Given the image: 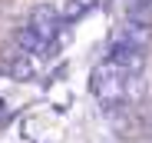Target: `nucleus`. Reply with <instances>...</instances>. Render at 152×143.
<instances>
[{
    "instance_id": "f257e3e1",
    "label": "nucleus",
    "mask_w": 152,
    "mask_h": 143,
    "mask_svg": "<svg viewBox=\"0 0 152 143\" xmlns=\"http://www.w3.org/2000/svg\"><path fill=\"white\" fill-rule=\"evenodd\" d=\"M149 37H152V27H142V23H132V20H126L122 27L116 30L113 43H116V47H126V50H139V53H145V47H149Z\"/></svg>"
},
{
    "instance_id": "f03ea898",
    "label": "nucleus",
    "mask_w": 152,
    "mask_h": 143,
    "mask_svg": "<svg viewBox=\"0 0 152 143\" xmlns=\"http://www.w3.org/2000/svg\"><path fill=\"white\" fill-rule=\"evenodd\" d=\"M4 70L10 73V80L23 83V80H33V77H37V60H33L30 53H17L13 60L4 63Z\"/></svg>"
},
{
    "instance_id": "7ed1b4c3",
    "label": "nucleus",
    "mask_w": 152,
    "mask_h": 143,
    "mask_svg": "<svg viewBox=\"0 0 152 143\" xmlns=\"http://www.w3.org/2000/svg\"><path fill=\"white\" fill-rule=\"evenodd\" d=\"M17 47H20V53H30V57H33V53H46V47H50V43H46L33 27H30V23H27V27L17 33Z\"/></svg>"
},
{
    "instance_id": "20e7f679",
    "label": "nucleus",
    "mask_w": 152,
    "mask_h": 143,
    "mask_svg": "<svg viewBox=\"0 0 152 143\" xmlns=\"http://www.w3.org/2000/svg\"><path fill=\"white\" fill-rule=\"evenodd\" d=\"M93 7H96V0H69L63 7V23H73V20L86 17V10H93Z\"/></svg>"
},
{
    "instance_id": "39448f33",
    "label": "nucleus",
    "mask_w": 152,
    "mask_h": 143,
    "mask_svg": "<svg viewBox=\"0 0 152 143\" xmlns=\"http://www.w3.org/2000/svg\"><path fill=\"white\" fill-rule=\"evenodd\" d=\"M142 4H149V7H152V0H142Z\"/></svg>"
}]
</instances>
